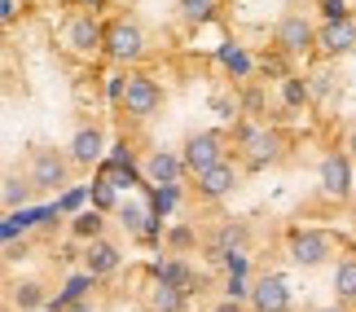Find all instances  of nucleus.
Returning a JSON list of instances; mask_svg holds the SVG:
<instances>
[{
    "instance_id": "nucleus-1",
    "label": "nucleus",
    "mask_w": 356,
    "mask_h": 312,
    "mask_svg": "<svg viewBox=\"0 0 356 312\" xmlns=\"http://www.w3.org/2000/svg\"><path fill=\"white\" fill-rule=\"evenodd\" d=\"M286 158V132L268 124H238V163L242 172H264Z\"/></svg>"
},
{
    "instance_id": "nucleus-2",
    "label": "nucleus",
    "mask_w": 356,
    "mask_h": 312,
    "mask_svg": "<svg viewBox=\"0 0 356 312\" xmlns=\"http://www.w3.org/2000/svg\"><path fill=\"white\" fill-rule=\"evenodd\" d=\"M71 154L66 150H53V145H35L31 154H26V181L35 185V194H58V189H66V181H71Z\"/></svg>"
},
{
    "instance_id": "nucleus-3",
    "label": "nucleus",
    "mask_w": 356,
    "mask_h": 312,
    "mask_svg": "<svg viewBox=\"0 0 356 312\" xmlns=\"http://www.w3.org/2000/svg\"><path fill=\"white\" fill-rule=\"evenodd\" d=\"M163 110V84L145 71H128V88H123V101H119V115H128L132 124H145Z\"/></svg>"
},
{
    "instance_id": "nucleus-4",
    "label": "nucleus",
    "mask_w": 356,
    "mask_h": 312,
    "mask_svg": "<svg viewBox=\"0 0 356 312\" xmlns=\"http://www.w3.org/2000/svg\"><path fill=\"white\" fill-rule=\"evenodd\" d=\"M62 44L75 58H97V53H106V22H97V13L75 9L62 22Z\"/></svg>"
},
{
    "instance_id": "nucleus-5",
    "label": "nucleus",
    "mask_w": 356,
    "mask_h": 312,
    "mask_svg": "<svg viewBox=\"0 0 356 312\" xmlns=\"http://www.w3.org/2000/svg\"><path fill=\"white\" fill-rule=\"evenodd\" d=\"M106 58L115 66H128V62H141L145 58V31L136 18H111L106 22Z\"/></svg>"
},
{
    "instance_id": "nucleus-6",
    "label": "nucleus",
    "mask_w": 356,
    "mask_h": 312,
    "mask_svg": "<svg viewBox=\"0 0 356 312\" xmlns=\"http://www.w3.org/2000/svg\"><path fill=\"white\" fill-rule=\"evenodd\" d=\"M273 49H277L282 58H304L308 49H317V26L295 9L282 13V18L273 22Z\"/></svg>"
},
{
    "instance_id": "nucleus-7",
    "label": "nucleus",
    "mask_w": 356,
    "mask_h": 312,
    "mask_svg": "<svg viewBox=\"0 0 356 312\" xmlns=\"http://www.w3.org/2000/svg\"><path fill=\"white\" fill-rule=\"evenodd\" d=\"M330 251H334V238L321 233V229H295L286 238V260L295 268H317V264L330 260Z\"/></svg>"
},
{
    "instance_id": "nucleus-8",
    "label": "nucleus",
    "mask_w": 356,
    "mask_h": 312,
    "mask_svg": "<svg viewBox=\"0 0 356 312\" xmlns=\"http://www.w3.org/2000/svg\"><path fill=\"white\" fill-rule=\"evenodd\" d=\"M185 167H189V176H198V172H207V167H216V163H225L229 158V137L220 128H207V132H194V137L185 141Z\"/></svg>"
},
{
    "instance_id": "nucleus-9",
    "label": "nucleus",
    "mask_w": 356,
    "mask_h": 312,
    "mask_svg": "<svg viewBox=\"0 0 356 312\" xmlns=\"http://www.w3.org/2000/svg\"><path fill=\"white\" fill-rule=\"evenodd\" d=\"M317 185H321V198H330V202L352 198V158H348V150H330L317 163Z\"/></svg>"
},
{
    "instance_id": "nucleus-10",
    "label": "nucleus",
    "mask_w": 356,
    "mask_h": 312,
    "mask_svg": "<svg viewBox=\"0 0 356 312\" xmlns=\"http://www.w3.org/2000/svg\"><path fill=\"white\" fill-rule=\"evenodd\" d=\"M141 176L154 189H172V185H181L189 167H185V154H176V150H145L141 158Z\"/></svg>"
},
{
    "instance_id": "nucleus-11",
    "label": "nucleus",
    "mask_w": 356,
    "mask_h": 312,
    "mask_svg": "<svg viewBox=\"0 0 356 312\" xmlns=\"http://www.w3.org/2000/svg\"><path fill=\"white\" fill-rule=\"evenodd\" d=\"M194 181H198L194 189H198V198H202V202H220V198H229V194H234V189L242 185V163L225 158V163H216V167L198 172Z\"/></svg>"
},
{
    "instance_id": "nucleus-12",
    "label": "nucleus",
    "mask_w": 356,
    "mask_h": 312,
    "mask_svg": "<svg viewBox=\"0 0 356 312\" xmlns=\"http://www.w3.org/2000/svg\"><path fill=\"white\" fill-rule=\"evenodd\" d=\"M317 49H321V58H348V53H356V18L321 22L317 26Z\"/></svg>"
},
{
    "instance_id": "nucleus-13",
    "label": "nucleus",
    "mask_w": 356,
    "mask_h": 312,
    "mask_svg": "<svg viewBox=\"0 0 356 312\" xmlns=\"http://www.w3.org/2000/svg\"><path fill=\"white\" fill-rule=\"evenodd\" d=\"M251 308L255 312H291V286L282 273H264L251 286Z\"/></svg>"
},
{
    "instance_id": "nucleus-14",
    "label": "nucleus",
    "mask_w": 356,
    "mask_h": 312,
    "mask_svg": "<svg viewBox=\"0 0 356 312\" xmlns=\"http://www.w3.org/2000/svg\"><path fill=\"white\" fill-rule=\"evenodd\" d=\"M66 154H71L75 167H92V163H102V154H106V132L97 124H79L75 137H71V145H66Z\"/></svg>"
},
{
    "instance_id": "nucleus-15",
    "label": "nucleus",
    "mask_w": 356,
    "mask_h": 312,
    "mask_svg": "<svg viewBox=\"0 0 356 312\" xmlns=\"http://www.w3.org/2000/svg\"><path fill=\"white\" fill-rule=\"evenodd\" d=\"M119 260H123V255H119V247H115L111 238H97V242H88V247H84V273H92L97 281L119 273Z\"/></svg>"
},
{
    "instance_id": "nucleus-16",
    "label": "nucleus",
    "mask_w": 356,
    "mask_h": 312,
    "mask_svg": "<svg viewBox=\"0 0 356 312\" xmlns=\"http://www.w3.org/2000/svg\"><path fill=\"white\" fill-rule=\"evenodd\" d=\"M185 299H189V295L181 286H172V281H163V277H154L145 286V295H141V304L149 312H185Z\"/></svg>"
},
{
    "instance_id": "nucleus-17",
    "label": "nucleus",
    "mask_w": 356,
    "mask_h": 312,
    "mask_svg": "<svg viewBox=\"0 0 356 312\" xmlns=\"http://www.w3.org/2000/svg\"><path fill=\"white\" fill-rule=\"evenodd\" d=\"M220 13V0H176V18L185 26H207Z\"/></svg>"
},
{
    "instance_id": "nucleus-18",
    "label": "nucleus",
    "mask_w": 356,
    "mask_h": 312,
    "mask_svg": "<svg viewBox=\"0 0 356 312\" xmlns=\"http://www.w3.org/2000/svg\"><path fill=\"white\" fill-rule=\"evenodd\" d=\"M334 299L356 308V255H348V260L334 264Z\"/></svg>"
},
{
    "instance_id": "nucleus-19",
    "label": "nucleus",
    "mask_w": 356,
    "mask_h": 312,
    "mask_svg": "<svg viewBox=\"0 0 356 312\" xmlns=\"http://www.w3.org/2000/svg\"><path fill=\"white\" fill-rule=\"evenodd\" d=\"M9 304L22 308V312H35V308H44L49 299H44V286L26 277V281H13V286H9Z\"/></svg>"
},
{
    "instance_id": "nucleus-20",
    "label": "nucleus",
    "mask_w": 356,
    "mask_h": 312,
    "mask_svg": "<svg viewBox=\"0 0 356 312\" xmlns=\"http://www.w3.org/2000/svg\"><path fill=\"white\" fill-rule=\"evenodd\" d=\"M35 194V185L26 181V176H18V172H5V189H0V198H5V207L9 211H18L26 198Z\"/></svg>"
},
{
    "instance_id": "nucleus-21",
    "label": "nucleus",
    "mask_w": 356,
    "mask_h": 312,
    "mask_svg": "<svg viewBox=\"0 0 356 312\" xmlns=\"http://www.w3.org/2000/svg\"><path fill=\"white\" fill-rule=\"evenodd\" d=\"M312 92H308V75H282V106L286 110H299L308 106Z\"/></svg>"
},
{
    "instance_id": "nucleus-22",
    "label": "nucleus",
    "mask_w": 356,
    "mask_h": 312,
    "mask_svg": "<svg viewBox=\"0 0 356 312\" xmlns=\"http://www.w3.org/2000/svg\"><path fill=\"white\" fill-rule=\"evenodd\" d=\"M102 224H106V220H102V211L92 207V211H79L75 220H71V233H75L79 242H97V238H102Z\"/></svg>"
},
{
    "instance_id": "nucleus-23",
    "label": "nucleus",
    "mask_w": 356,
    "mask_h": 312,
    "mask_svg": "<svg viewBox=\"0 0 356 312\" xmlns=\"http://www.w3.org/2000/svg\"><path fill=\"white\" fill-rule=\"evenodd\" d=\"M119 215H123V224H128L132 238H149V211H145V207H136V202H123Z\"/></svg>"
},
{
    "instance_id": "nucleus-24",
    "label": "nucleus",
    "mask_w": 356,
    "mask_h": 312,
    "mask_svg": "<svg viewBox=\"0 0 356 312\" xmlns=\"http://www.w3.org/2000/svg\"><path fill=\"white\" fill-rule=\"evenodd\" d=\"M308 92H312V101H321V97H330V92H334V75H330V66H317V71L308 75Z\"/></svg>"
},
{
    "instance_id": "nucleus-25",
    "label": "nucleus",
    "mask_w": 356,
    "mask_h": 312,
    "mask_svg": "<svg viewBox=\"0 0 356 312\" xmlns=\"http://www.w3.org/2000/svg\"><path fill=\"white\" fill-rule=\"evenodd\" d=\"M343 18H352L348 0H321V22H343Z\"/></svg>"
},
{
    "instance_id": "nucleus-26",
    "label": "nucleus",
    "mask_w": 356,
    "mask_h": 312,
    "mask_svg": "<svg viewBox=\"0 0 356 312\" xmlns=\"http://www.w3.org/2000/svg\"><path fill=\"white\" fill-rule=\"evenodd\" d=\"M220 62H225L234 75H246V71H251V58H246V53H238V49H225V53H220Z\"/></svg>"
},
{
    "instance_id": "nucleus-27",
    "label": "nucleus",
    "mask_w": 356,
    "mask_h": 312,
    "mask_svg": "<svg viewBox=\"0 0 356 312\" xmlns=\"http://www.w3.org/2000/svg\"><path fill=\"white\" fill-rule=\"evenodd\" d=\"M92 202H97V211L115 207V185L111 181H97V185H92Z\"/></svg>"
},
{
    "instance_id": "nucleus-28",
    "label": "nucleus",
    "mask_w": 356,
    "mask_h": 312,
    "mask_svg": "<svg viewBox=\"0 0 356 312\" xmlns=\"http://www.w3.org/2000/svg\"><path fill=\"white\" fill-rule=\"evenodd\" d=\"M168 242H172V247H176V251H189V247H194V229H189V224H176Z\"/></svg>"
},
{
    "instance_id": "nucleus-29",
    "label": "nucleus",
    "mask_w": 356,
    "mask_h": 312,
    "mask_svg": "<svg viewBox=\"0 0 356 312\" xmlns=\"http://www.w3.org/2000/svg\"><path fill=\"white\" fill-rule=\"evenodd\" d=\"M18 13H22V0H0V22L5 26L18 22Z\"/></svg>"
},
{
    "instance_id": "nucleus-30",
    "label": "nucleus",
    "mask_w": 356,
    "mask_h": 312,
    "mask_svg": "<svg viewBox=\"0 0 356 312\" xmlns=\"http://www.w3.org/2000/svg\"><path fill=\"white\" fill-rule=\"evenodd\" d=\"M211 106H216V115H220V119H234L238 115V101H229V97H211Z\"/></svg>"
},
{
    "instance_id": "nucleus-31",
    "label": "nucleus",
    "mask_w": 356,
    "mask_h": 312,
    "mask_svg": "<svg viewBox=\"0 0 356 312\" xmlns=\"http://www.w3.org/2000/svg\"><path fill=\"white\" fill-rule=\"evenodd\" d=\"M75 9H84V13H102V5H111V0H71Z\"/></svg>"
},
{
    "instance_id": "nucleus-32",
    "label": "nucleus",
    "mask_w": 356,
    "mask_h": 312,
    "mask_svg": "<svg viewBox=\"0 0 356 312\" xmlns=\"http://www.w3.org/2000/svg\"><path fill=\"white\" fill-rule=\"evenodd\" d=\"M211 312H246V308H242V299H220Z\"/></svg>"
},
{
    "instance_id": "nucleus-33",
    "label": "nucleus",
    "mask_w": 356,
    "mask_h": 312,
    "mask_svg": "<svg viewBox=\"0 0 356 312\" xmlns=\"http://www.w3.org/2000/svg\"><path fill=\"white\" fill-rule=\"evenodd\" d=\"M343 150H348V158L356 163V124L348 128V137H343Z\"/></svg>"
},
{
    "instance_id": "nucleus-34",
    "label": "nucleus",
    "mask_w": 356,
    "mask_h": 312,
    "mask_svg": "<svg viewBox=\"0 0 356 312\" xmlns=\"http://www.w3.org/2000/svg\"><path fill=\"white\" fill-rule=\"evenodd\" d=\"M264 106V92H246V110H259Z\"/></svg>"
},
{
    "instance_id": "nucleus-35",
    "label": "nucleus",
    "mask_w": 356,
    "mask_h": 312,
    "mask_svg": "<svg viewBox=\"0 0 356 312\" xmlns=\"http://www.w3.org/2000/svg\"><path fill=\"white\" fill-rule=\"evenodd\" d=\"M312 312H352V308H348V304H339V299H334V304H321V308H312Z\"/></svg>"
},
{
    "instance_id": "nucleus-36",
    "label": "nucleus",
    "mask_w": 356,
    "mask_h": 312,
    "mask_svg": "<svg viewBox=\"0 0 356 312\" xmlns=\"http://www.w3.org/2000/svg\"><path fill=\"white\" fill-rule=\"evenodd\" d=\"M66 312H97V308H92L88 299H79V304H71V308H66Z\"/></svg>"
},
{
    "instance_id": "nucleus-37",
    "label": "nucleus",
    "mask_w": 356,
    "mask_h": 312,
    "mask_svg": "<svg viewBox=\"0 0 356 312\" xmlns=\"http://www.w3.org/2000/svg\"><path fill=\"white\" fill-rule=\"evenodd\" d=\"M111 5H132V0H111Z\"/></svg>"
}]
</instances>
